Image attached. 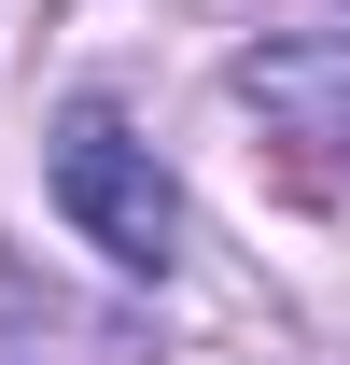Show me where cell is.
<instances>
[{
	"mask_svg": "<svg viewBox=\"0 0 350 365\" xmlns=\"http://www.w3.org/2000/svg\"><path fill=\"white\" fill-rule=\"evenodd\" d=\"M56 211L112 253L127 281H169L182 267V182L154 169V140L127 127V113H56Z\"/></svg>",
	"mask_w": 350,
	"mask_h": 365,
	"instance_id": "cell-1",
	"label": "cell"
},
{
	"mask_svg": "<svg viewBox=\"0 0 350 365\" xmlns=\"http://www.w3.org/2000/svg\"><path fill=\"white\" fill-rule=\"evenodd\" d=\"M238 98L280 113L295 140H336L350 155V43H266V56H238Z\"/></svg>",
	"mask_w": 350,
	"mask_h": 365,
	"instance_id": "cell-2",
	"label": "cell"
}]
</instances>
